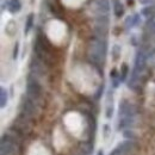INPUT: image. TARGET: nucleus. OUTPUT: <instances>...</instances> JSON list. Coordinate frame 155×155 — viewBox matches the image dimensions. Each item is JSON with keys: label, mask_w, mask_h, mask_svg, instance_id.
Instances as JSON below:
<instances>
[{"label": "nucleus", "mask_w": 155, "mask_h": 155, "mask_svg": "<svg viewBox=\"0 0 155 155\" xmlns=\"http://www.w3.org/2000/svg\"><path fill=\"white\" fill-rule=\"evenodd\" d=\"M72 82L80 92H90L94 86L96 74L87 66H78L72 72Z\"/></svg>", "instance_id": "obj_1"}, {"label": "nucleus", "mask_w": 155, "mask_h": 155, "mask_svg": "<svg viewBox=\"0 0 155 155\" xmlns=\"http://www.w3.org/2000/svg\"><path fill=\"white\" fill-rule=\"evenodd\" d=\"M127 73H128V67H127V64H123V71H122V78H120V80H124L125 79Z\"/></svg>", "instance_id": "obj_14"}, {"label": "nucleus", "mask_w": 155, "mask_h": 155, "mask_svg": "<svg viewBox=\"0 0 155 155\" xmlns=\"http://www.w3.org/2000/svg\"><path fill=\"white\" fill-rule=\"evenodd\" d=\"M106 54V45L105 42H101L100 39L94 42L91 47V51H90V58L94 63H101V61L105 58Z\"/></svg>", "instance_id": "obj_4"}, {"label": "nucleus", "mask_w": 155, "mask_h": 155, "mask_svg": "<svg viewBox=\"0 0 155 155\" xmlns=\"http://www.w3.org/2000/svg\"><path fill=\"white\" fill-rule=\"evenodd\" d=\"M29 155H48L45 148H43L41 144L36 143V144H32V147L30 148V153Z\"/></svg>", "instance_id": "obj_9"}, {"label": "nucleus", "mask_w": 155, "mask_h": 155, "mask_svg": "<svg viewBox=\"0 0 155 155\" xmlns=\"http://www.w3.org/2000/svg\"><path fill=\"white\" fill-rule=\"evenodd\" d=\"M15 150H16V147H15L13 142H11V141H8V140L5 141V138H4L2 142H1V155L13 154Z\"/></svg>", "instance_id": "obj_7"}, {"label": "nucleus", "mask_w": 155, "mask_h": 155, "mask_svg": "<svg viewBox=\"0 0 155 155\" xmlns=\"http://www.w3.org/2000/svg\"><path fill=\"white\" fill-rule=\"evenodd\" d=\"M62 4L67 7H71V8H77L79 6H81L84 4L85 0H61Z\"/></svg>", "instance_id": "obj_11"}, {"label": "nucleus", "mask_w": 155, "mask_h": 155, "mask_svg": "<svg viewBox=\"0 0 155 155\" xmlns=\"http://www.w3.org/2000/svg\"><path fill=\"white\" fill-rule=\"evenodd\" d=\"M7 11L11 13H17L21 10V2L20 0H8L7 1V6H6Z\"/></svg>", "instance_id": "obj_8"}, {"label": "nucleus", "mask_w": 155, "mask_h": 155, "mask_svg": "<svg viewBox=\"0 0 155 155\" xmlns=\"http://www.w3.org/2000/svg\"><path fill=\"white\" fill-rule=\"evenodd\" d=\"M64 124L74 135H78L82 130V119L78 112H68L64 116Z\"/></svg>", "instance_id": "obj_3"}, {"label": "nucleus", "mask_w": 155, "mask_h": 155, "mask_svg": "<svg viewBox=\"0 0 155 155\" xmlns=\"http://www.w3.org/2000/svg\"><path fill=\"white\" fill-rule=\"evenodd\" d=\"M112 7H114V12H115V15H116L117 17L123 16V13H124V7H123V5H122V2H120L119 0H114Z\"/></svg>", "instance_id": "obj_10"}, {"label": "nucleus", "mask_w": 155, "mask_h": 155, "mask_svg": "<svg viewBox=\"0 0 155 155\" xmlns=\"http://www.w3.org/2000/svg\"><path fill=\"white\" fill-rule=\"evenodd\" d=\"M41 93H42V88H41V85L37 82V80H35L34 78H29L28 82H26L28 98H30L32 100H36L41 97Z\"/></svg>", "instance_id": "obj_5"}, {"label": "nucleus", "mask_w": 155, "mask_h": 155, "mask_svg": "<svg viewBox=\"0 0 155 155\" xmlns=\"http://www.w3.org/2000/svg\"><path fill=\"white\" fill-rule=\"evenodd\" d=\"M45 35L53 43L61 44L67 36V26L58 19L50 20L45 25Z\"/></svg>", "instance_id": "obj_2"}, {"label": "nucleus", "mask_w": 155, "mask_h": 155, "mask_svg": "<svg viewBox=\"0 0 155 155\" xmlns=\"http://www.w3.org/2000/svg\"><path fill=\"white\" fill-rule=\"evenodd\" d=\"M97 155H103V153H101V152H99V153H98Z\"/></svg>", "instance_id": "obj_15"}, {"label": "nucleus", "mask_w": 155, "mask_h": 155, "mask_svg": "<svg viewBox=\"0 0 155 155\" xmlns=\"http://www.w3.org/2000/svg\"><path fill=\"white\" fill-rule=\"evenodd\" d=\"M6 104H7V91L2 87L0 90V105L1 107H5Z\"/></svg>", "instance_id": "obj_13"}, {"label": "nucleus", "mask_w": 155, "mask_h": 155, "mask_svg": "<svg viewBox=\"0 0 155 155\" xmlns=\"http://www.w3.org/2000/svg\"><path fill=\"white\" fill-rule=\"evenodd\" d=\"M133 149V142L125 141L122 144H118L116 148L110 153V155H128Z\"/></svg>", "instance_id": "obj_6"}, {"label": "nucleus", "mask_w": 155, "mask_h": 155, "mask_svg": "<svg viewBox=\"0 0 155 155\" xmlns=\"http://www.w3.org/2000/svg\"><path fill=\"white\" fill-rule=\"evenodd\" d=\"M34 21H35V16L32 15V13H30L28 17H26V25H25V34H28L30 30H31V28H32V25H34Z\"/></svg>", "instance_id": "obj_12"}]
</instances>
